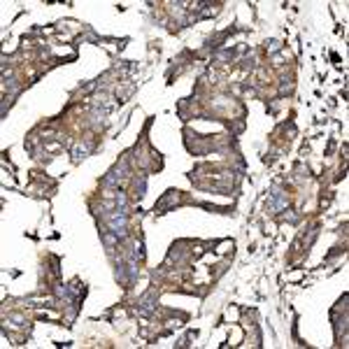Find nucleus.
<instances>
[{"instance_id":"2","label":"nucleus","mask_w":349,"mask_h":349,"mask_svg":"<svg viewBox=\"0 0 349 349\" xmlns=\"http://www.w3.org/2000/svg\"><path fill=\"white\" fill-rule=\"evenodd\" d=\"M124 172H126V161H124L121 165H116V168L110 170V175H107L105 180H103V184H105V186H112V184H116V180H121V177H124Z\"/></svg>"},{"instance_id":"3","label":"nucleus","mask_w":349,"mask_h":349,"mask_svg":"<svg viewBox=\"0 0 349 349\" xmlns=\"http://www.w3.org/2000/svg\"><path fill=\"white\" fill-rule=\"evenodd\" d=\"M79 154H82V156H84V154H86V147H79V145H77V147H74V156H77V159H79Z\"/></svg>"},{"instance_id":"1","label":"nucleus","mask_w":349,"mask_h":349,"mask_svg":"<svg viewBox=\"0 0 349 349\" xmlns=\"http://www.w3.org/2000/svg\"><path fill=\"white\" fill-rule=\"evenodd\" d=\"M107 223H110V231L114 233L116 238H124L126 235V212L116 210L107 217Z\"/></svg>"}]
</instances>
